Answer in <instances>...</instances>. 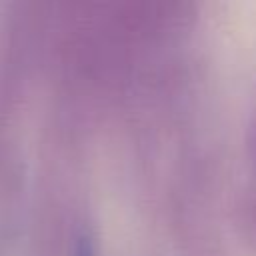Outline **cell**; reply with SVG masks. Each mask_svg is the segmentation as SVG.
Segmentation results:
<instances>
[{
  "label": "cell",
  "instance_id": "1",
  "mask_svg": "<svg viewBox=\"0 0 256 256\" xmlns=\"http://www.w3.org/2000/svg\"><path fill=\"white\" fill-rule=\"evenodd\" d=\"M76 256H92V248H90V244H88L86 240H82V242L78 244V248H76Z\"/></svg>",
  "mask_w": 256,
  "mask_h": 256
}]
</instances>
